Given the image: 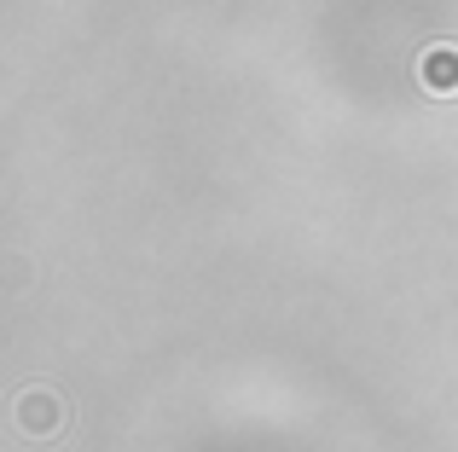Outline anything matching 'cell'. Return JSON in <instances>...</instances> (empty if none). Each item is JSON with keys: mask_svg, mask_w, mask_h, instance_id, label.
<instances>
[{"mask_svg": "<svg viewBox=\"0 0 458 452\" xmlns=\"http://www.w3.org/2000/svg\"><path fill=\"white\" fill-rule=\"evenodd\" d=\"M58 423H64V400L53 395V389H30V395L18 400V430L23 435H58Z\"/></svg>", "mask_w": 458, "mask_h": 452, "instance_id": "1", "label": "cell"}, {"mask_svg": "<svg viewBox=\"0 0 458 452\" xmlns=\"http://www.w3.org/2000/svg\"><path fill=\"white\" fill-rule=\"evenodd\" d=\"M418 81H424L429 93H458V46H424V58H418Z\"/></svg>", "mask_w": 458, "mask_h": 452, "instance_id": "2", "label": "cell"}]
</instances>
